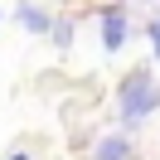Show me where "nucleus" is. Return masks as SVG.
Here are the masks:
<instances>
[{
  "mask_svg": "<svg viewBox=\"0 0 160 160\" xmlns=\"http://www.w3.org/2000/svg\"><path fill=\"white\" fill-rule=\"evenodd\" d=\"M117 107H121V121H126V126H141V121L160 107L155 73H150V68H131L126 78H121V88H117Z\"/></svg>",
  "mask_w": 160,
  "mask_h": 160,
  "instance_id": "1",
  "label": "nucleus"
},
{
  "mask_svg": "<svg viewBox=\"0 0 160 160\" xmlns=\"http://www.w3.org/2000/svg\"><path fill=\"white\" fill-rule=\"evenodd\" d=\"M97 24H102V49L117 53L121 44H126V10H121V5H102V10H97Z\"/></svg>",
  "mask_w": 160,
  "mask_h": 160,
  "instance_id": "2",
  "label": "nucleus"
},
{
  "mask_svg": "<svg viewBox=\"0 0 160 160\" xmlns=\"http://www.w3.org/2000/svg\"><path fill=\"white\" fill-rule=\"evenodd\" d=\"M15 20H20V29H29V34H49V29H53L49 10H44V5H34V0H20Z\"/></svg>",
  "mask_w": 160,
  "mask_h": 160,
  "instance_id": "3",
  "label": "nucleus"
},
{
  "mask_svg": "<svg viewBox=\"0 0 160 160\" xmlns=\"http://www.w3.org/2000/svg\"><path fill=\"white\" fill-rule=\"evenodd\" d=\"M92 160H131V141L126 136H102L97 150H92Z\"/></svg>",
  "mask_w": 160,
  "mask_h": 160,
  "instance_id": "4",
  "label": "nucleus"
},
{
  "mask_svg": "<svg viewBox=\"0 0 160 160\" xmlns=\"http://www.w3.org/2000/svg\"><path fill=\"white\" fill-rule=\"evenodd\" d=\"M53 44H58V49H68V44H73V20H53Z\"/></svg>",
  "mask_w": 160,
  "mask_h": 160,
  "instance_id": "5",
  "label": "nucleus"
},
{
  "mask_svg": "<svg viewBox=\"0 0 160 160\" xmlns=\"http://www.w3.org/2000/svg\"><path fill=\"white\" fill-rule=\"evenodd\" d=\"M146 34H150V49H155V63H160V20H150Z\"/></svg>",
  "mask_w": 160,
  "mask_h": 160,
  "instance_id": "6",
  "label": "nucleus"
},
{
  "mask_svg": "<svg viewBox=\"0 0 160 160\" xmlns=\"http://www.w3.org/2000/svg\"><path fill=\"white\" fill-rule=\"evenodd\" d=\"M5 160H34V155H29V150H10Z\"/></svg>",
  "mask_w": 160,
  "mask_h": 160,
  "instance_id": "7",
  "label": "nucleus"
}]
</instances>
